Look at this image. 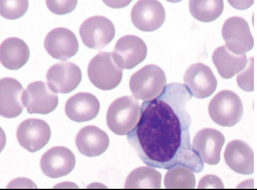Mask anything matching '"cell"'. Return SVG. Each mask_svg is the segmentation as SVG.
I'll return each mask as SVG.
<instances>
[{
    "instance_id": "obj_18",
    "label": "cell",
    "mask_w": 257,
    "mask_h": 190,
    "mask_svg": "<svg viewBox=\"0 0 257 190\" xmlns=\"http://www.w3.org/2000/svg\"><path fill=\"white\" fill-rule=\"evenodd\" d=\"M100 102L95 96L81 92L72 96L67 100L65 111L72 121L81 122L92 120L98 115Z\"/></svg>"
},
{
    "instance_id": "obj_29",
    "label": "cell",
    "mask_w": 257,
    "mask_h": 190,
    "mask_svg": "<svg viewBox=\"0 0 257 190\" xmlns=\"http://www.w3.org/2000/svg\"><path fill=\"white\" fill-rule=\"evenodd\" d=\"M224 188L221 179L214 175H207L200 181L198 188Z\"/></svg>"
},
{
    "instance_id": "obj_17",
    "label": "cell",
    "mask_w": 257,
    "mask_h": 190,
    "mask_svg": "<svg viewBox=\"0 0 257 190\" xmlns=\"http://www.w3.org/2000/svg\"><path fill=\"white\" fill-rule=\"evenodd\" d=\"M24 89L17 80L6 77L0 81V113L6 118H14L22 113Z\"/></svg>"
},
{
    "instance_id": "obj_15",
    "label": "cell",
    "mask_w": 257,
    "mask_h": 190,
    "mask_svg": "<svg viewBox=\"0 0 257 190\" xmlns=\"http://www.w3.org/2000/svg\"><path fill=\"white\" fill-rule=\"evenodd\" d=\"M45 48L53 58L66 61L77 53L79 43L75 34L69 29H54L47 35Z\"/></svg>"
},
{
    "instance_id": "obj_9",
    "label": "cell",
    "mask_w": 257,
    "mask_h": 190,
    "mask_svg": "<svg viewBox=\"0 0 257 190\" xmlns=\"http://www.w3.org/2000/svg\"><path fill=\"white\" fill-rule=\"evenodd\" d=\"M147 54V46L144 40L136 36L127 35L116 42L112 57L120 68L131 70L144 62Z\"/></svg>"
},
{
    "instance_id": "obj_23",
    "label": "cell",
    "mask_w": 257,
    "mask_h": 190,
    "mask_svg": "<svg viewBox=\"0 0 257 190\" xmlns=\"http://www.w3.org/2000/svg\"><path fill=\"white\" fill-rule=\"evenodd\" d=\"M162 175L155 169L141 166L132 171L127 177L125 188H161Z\"/></svg>"
},
{
    "instance_id": "obj_10",
    "label": "cell",
    "mask_w": 257,
    "mask_h": 190,
    "mask_svg": "<svg viewBox=\"0 0 257 190\" xmlns=\"http://www.w3.org/2000/svg\"><path fill=\"white\" fill-rule=\"evenodd\" d=\"M166 19L164 7L158 0H139L131 12L136 28L145 32H153L162 27Z\"/></svg>"
},
{
    "instance_id": "obj_22",
    "label": "cell",
    "mask_w": 257,
    "mask_h": 190,
    "mask_svg": "<svg viewBox=\"0 0 257 190\" xmlns=\"http://www.w3.org/2000/svg\"><path fill=\"white\" fill-rule=\"evenodd\" d=\"M212 62L220 77L229 79L242 72L246 66V55H237L231 53L226 47L220 46L212 54Z\"/></svg>"
},
{
    "instance_id": "obj_2",
    "label": "cell",
    "mask_w": 257,
    "mask_h": 190,
    "mask_svg": "<svg viewBox=\"0 0 257 190\" xmlns=\"http://www.w3.org/2000/svg\"><path fill=\"white\" fill-rule=\"evenodd\" d=\"M141 113L136 98L126 96L116 99L111 104L106 113V124L111 131L118 136L131 132L139 121Z\"/></svg>"
},
{
    "instance_id": "obj_30",
    "label": "cell",
    "mask_w": 257,
    "mask_h": 190,
    "mask_svg": "<svg viewBox=\"0 0 257 190\" xmlns=\"http://www.w3.org/2000/svg\"><path fill=\"white\" fill-rule=\"evenodd\" d=\"M228 4L233 9L245 10L250 8L254 4V0H227Z\"/></svg>"
},
{
    "instance_id": "obj_13",
    "label": "cell",
    "mask_w": 257,
    "mask_h": 190,
    "mask_svg": "<svg viewBox=\"0 0 257 190\" xmlns=\"http://www.w3.org/2000/svg\"><path fill=\"white\" fill-rule=\"evenodd\" d=\"M76 163V157L71 150L57 146L47 151L41 157V168L46 176L58 178L71 173Z\"/></svg>"
},
{
    "instance_id": "obj_19",
    "label": "cell",
    "mask_w": 257,
    "mask_h": 190,
    "mask_svg": "<svg viewBox=\"0 0 257 190\" xmlns=\"http://www.w3.org/2000/svg\"><path fill=\"white\" fill-rule=\"evenodd\" d=\"M76 144L82 155L89 157H97L107 150L110 144L108 135L97 126L83 127L77 134Z\"/></svg>"
},
{
    "instance_id": "obj_3",
    "label": "cell",
    "mask_w": 257,
    "mask_h": 190,
    "mask_svg": "<svg viewBox=\"0 0 257 190\" xmlns=\"http://www.w3.org/2000/svg\"><path fill=\"white\" fill-rule=\"evenodd\" d=\"M165 73L156 65H147L132 75L130 88L138 100L147 101L157 97L167 85Z\"/></svg>"
},
{
    "instance_id": "obj_11",
    "label": "cell",
    "mask_w": 257,
    "mask_h": 190,
    "mask_svg": "<svg viewBox=\"0 0 257 190\" xmlns=\"http://www.w3.org/2000/svg\"><path fill=\"white\" fill-rule=\"evenodd\" d=\"M17 137L21 146L30 152H36L48 144L51 139V130L45 121L28 119L18 126Z\"/></svg>"
},
{
    "instance_id": "obj_27",
    "label": "cell",
    "mask_w": 257,
    "mask_h": 190,
    "mask_svg": "<svg viewBox=\"0 0 257 190\" xmlns=\"http://www.w3.org/2000/svg\"><path fill=\"white\" fill-rule=\"evenodd\" d=\"M78 0H46L49 11L57 15H64L74 11Z\"/></svg>"
},
{
    "instance_id": "obj_5",
    "label": "cell",
    "mask_w": 257,
    "mask_h": 190,
    "mask_svg": "<svg viewBox=\"0 0 257 190\" xmlns=\"http://www.w3.org/2000/svg\"><path fill=\"white\" fill-rule=\"evenodd\" d=\"M209 114L212 121L220 126H235L243 117L242 101L239 96L232 91H221L210 102Z\"/></svg>"
},
{
    "instance_id": "obj_21",
    "label": "cell",
    "mask_w": 257,
    "mask_h": 190,
    "mask_svg": "<svg viewBox=\"0 0 257 190\" xmlns=\"http://www.w3.org/2000/svg\"><path fill=\"white\" fill-rule=\"evenodd\" d=\"M30 57L29 47L20 38H8L0 47L1 63L7 69L17 70L22 68L29 61Z\"/></svg>"
},
{
    "instance_id": "obj_26",
    "label": "cell",
    "mask_w": 257,
    "mask_h": 190,
    "mask_svg": "<svg viewBox=\"0 0 257 190\" xmlns=\"http://www.w3.org/2000/svg\"><path fill=\"white\" fill-rule=\"evenodd\" d=\"M28 8V0H0V13L7 20L19 19L26 14Z\"/></svg>"
},
{
    "instance_id": "obj_31",
    "label": "cell",
    "mask_w": 257,
    "mask_h": 190,
    "mask_svg": "<svg viewBox=\"0 0 257 190\" xmlns=\"http://www.w3.org/2000/svg\"><path fill=\"white\" fill-rule=\"evenodd\" d=\"M106 6L114 9H120L128 6L133 0H102Z\"/></svg>"
},
{
    "instance_id": "obj_4",
    "label": "cell",
    "mask_w": 257,
    "mask_h": 190,
    "mask_svg": "<svg viewBox=\"0 0 257 190\" xmlns=\"http://www.w3.org/2000/svg\"><path fill=\"white\" fill-rule=\"evenodd\" d=\"M90 81L98 89L108 91L120 84L123 69L113 61L112 53L102 52L91 60L88 66Z\"/></svg>"
},
{
    "instance_id": "obj_32",
    "label": "cell",
    "mask_w": 257,
    "mask_h": 190,
    "mask_svg": "<svg viewBox=\"0 0 257 190\" xmlns=\"http://www.w3.org/2000/svg\"><path fill=\"white\" fill-rule=\"evenodd\" d=\"M170 3H172V4H176V3H179L182 1V0H166Z\"/></svg>"
},
{
    "instance_id": "obj_8",
    "label": "cell",
    "mask_w": 257,
    "mask_h": 190,
    "mask_svg": "<svg viewBox=\"0 0 257 190\" xmlns=\"http://www.w3.org/2000/svg\"><path fill=\"white\" fill-rule=\"evenodd\" d=\"M23 102L30 114H48L58 107L59 98L45 82L37 81L24 91Z\"/></svg>"
},
{
    "instance_id": "obj_1",
    "label": "cell",
    "mask_w": 257,
    "mask_h": 190,
    "mask_svg": "<svg viewBox=\"0 0 257 190\" xmlns=\"http://www.w3.org/2000/svg\"><path fill=\"white\" fill-rule=\"evenodd\" d=\"M192 96L186 85L173 83L142 103L139 121L127 139L146 165L165 170L181 165L196 173L203 170L191 144L192 119L186 107Z\"/></svg>"
},
{
    "instance_id": "obj_14",
    "label": "cell",
    "mask_w": 257,
    "mask_h": 190,
    "mask_svg": "<svg viewBox=\"0 0 257 190\" xmlns=\"http://www.w3.org/2000/svg\"><path fill=\"white\" fill-rule=\"evenodd\" d=\"M186 87L198 99L209 97L216 90L217 80L208 66L202 63L192 65L184 76Z\"/></svg>"
},
{
    "instance_id": "obj_20",
    "label": "cell",
    "mask_w": 257,
    "mask_h": 190,
    "mask_svg": "<svg viewBox=\"0 0 257 190\" xmlns=\"http://www.w3.org/2000/svg\"><path fill=\"white\" fill-rule=\"evenodd\" d=\"M225 162L232 170L242 175L254 171V153L248 144L242 140L228 143L224 152Z\"/></svg>"
},
{
    "instance_id": "obj_7",
    "label": "cell",
    "mask_w": 257,
    "mask_h": 190,
    "mask_svg": "<svg viewBox=\"0 0 257 190\" xmlns=\"http://www.w3.org/2000/svg\"><path fill=\"white\" fill-rule=\"evenodd\" d=\"M222 35L225 47L233 54H245L253 48L254 40L250 27L242 18L233 17L225 21L222 28Z\"/></svg>"
},
{
    "instance_id": "obj_6",
    "label": "cell",
    "mask_w": 257,
    "mask_h": 190,
    "mask_svg": "<svg viewBox=\"0 0 257 190\" xmlns=\"http://www.w3.org/2000/svg\"><path fill=\"white\" fill-rule=\"evenodd\" d=\"M80 38L87 48L100 50L115 38V28L110 20L102 16L88 18L80 26Z\"/></svg>"
},
{
    "instance_id": "obj_12",
    "label": "cell",
    "mask_w": 257,
    "mask_h": 190,
    "mask_svg": "<svg viewBox=\"0 0 257 190\" xmlns=\"http://www.w3.org/2000/svg\"><path fill=\"white\" fill-rule=\"evenodd\" d=\"M46 79L49 87L53 92L67 94L80 84L82 71L72 62H59L48 70Z\"/></svg>"
},
{
    "instance_id": "obj_25",
    "label": "cell",
    "mask_w": 257,
    "mask_h": 190,
    "mask_svg": "<svg viewBox=\"0 0 257 190\" xmlns=\"http://www.w3.org/2000/svg\"><path fill=\"white\" fill-rule=\"evenodd\" d=\"M196 181L193 171L181 165L169 169L165 177V186L167 188H194Z\"/></svg>"
},
{
    "instance_id": "obj_16",
    "label": "cell",
    "mask_w": 257,
    "mask_h": 190,
    "mask_svg": "<svg viewBox=\"0 0 257 190\" xmlns=\"http://www.w3.org/2000/svg\"><path fill=\"white\" fill-rule=\"evenodd\" d=\"M225 141L221 132L214 129L206 128L197 132L193 147L202 162L210 165H217L220 160V152Z\"/></svg>"
},
{
    "instance_id": "obj_28",
    "label": "cell",
    "mask_w": 257,
    "mask_h": 190,
    "mask_svg": "<svg viewBox=\"0 0 257 190\" xmlns=\"http://www.w3.org/2000/svg\"><path fill=\"white\" fill-rule=\"evenodd\" d=\"M251 58L248 62L247 68L242 74L237 75V82L241 89L245 92H253V61Z\"/></svg>"
},
{
    "instance_id": "obj_24",
    "label": "cell",
    "mask_w": 257,
    "mask_h": 190,
    "mask_svg": "<svg viewBox=\"0 0 257 190\" xmlns=\"http://www.w3.org/2000/svg\"><path fill=\"white\" fill-rule=\"evenodd\" d=\"M189 11L196 20L203 23L216 20L224 9V0H189Z\"/></svg>"
}]
</instances>
